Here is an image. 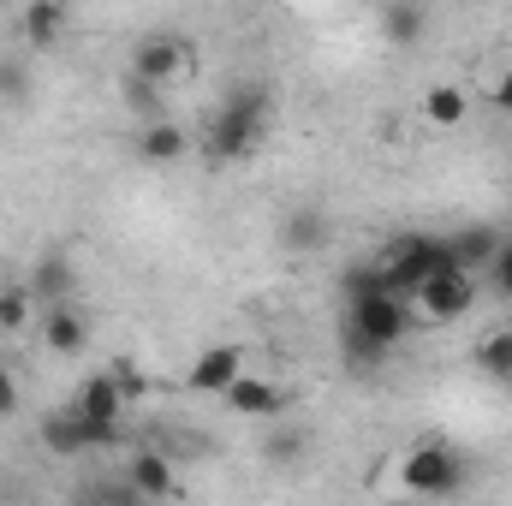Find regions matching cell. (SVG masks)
I'll list each match as a JSON object with an SVG mask.
<instances>
[{
    "mask_svg": "<svg viewBox=\"0 0 512 506\" xmlns=\"http://www.w3.org/2000/svg\"><path fill=\"white\" fill-rule=\"evenodd\" d=\"M30 322H36V292L18 286V280H6L0 286V334H24Z\"/></svg>",
    "mask_w": 512,
    "mask_h": 506,
    "instance_id": "d6986e66",
    "label": "cell"
},
{
    "mask_svg": "<svg viewBox=\"0 0 512 506\" xmlns=\"http://www.w3.org/2000/svg\"><path fill=\"white\" fill-rule=\"evenodd\" d=\"M72 405L84 411V417H108V423H120L126 417V387L114 381V370H102V376H84L78 381V393H72Z\"/></svg>",
    "mask_w": 512,
    "mask_h": 506,
    "instance_id": "4fadbf2b",
    "label": "cell"
},
{
    "mask_svg": "<svg viewBox=\"0 0 512 506\" xmlns=\"http://www.w3.org/2000/svg\"><path fill=\"white\" fill-rule=\"evenodd\" d=\"M126 102L149 120V114H161V84H149V78H137V72H126Z\"/></svg>",
    "mask_w": 512,
    "mask_h": 506,
    "instance_id": "603a6c76",
    "label": "cell"
},
{
    "mask_svg": "<svg viewBox=\"0 0 512 506\" xmlns=\"http://www.w3.org/2000/svg\"><path fill=\"white\" fill-rule=\"evenodd\" d=\"M131 149H137L143 167H173V161L191 149V131L179 126V120H167V114H149V120L137 126V143H131Z\"/></svg>",
    "mask_w": 512,
    "mask_h": 506,
    "instance_id": "30bf717a",
    "label": "cell"
},
{
    "mask_svg": "<svg viewBox=\"0 0 512 506\" xmlns=\"http://www.w3.org/2000/svg\"><path fill=\"white\" fill-rule=\"evenodd\" d=\"M399 489H405V495H429V501L459 495V489H465V453L447 447V441H423V447H411L405 465H399Z\"/></svg>",
    "mask_w": 512,
    "mask_h": 506,
    "instance_id": "277c9868",
    "label": "cell"
},
{
    "mask_svg": "<svg viewBox=\"0 0 512 506\" xmlns=\"http://www.w3.org/2000/svg\"><path fill=\"white\" fill-rule=\"evenodd\" d=\"M435 268H453V256H447V239H429V233H399L382 256L387 292H399V298H411Z\"/></svg>",
    "mask_w": 512,
    "mask_h": 506,
    "instance_id": "5b68a950",
    "label": "cell"
},
{
    "mask_svg": "<svg viewBox=\"0 0 512 506\" xmlns=\"http://www.w3.org/2000/svg\"><path fill=\"white\" fill-rule=\"evenodd\" d=\"M411 328H417L411 298H399V292H387V286H370V292L346 298V328H340V340H346V358H358V364L370 370V364H382Z\"/></svg>",
    "mask_w": 512,
    "mask_h": 506,
    "instance_id": "6da1fadb",
    "label": "cell"
},
{
    "mask_svg": "<svg viewBox=\"0 0 512 506\" xmlns=\"http://www.w3.org/2000/svg\"><path fill=\"white\" fill-rule=\"evenodd\" d=\"M42 346L54 352V358H78L84 346H90V316L72 304V298H60V304H42Z\"/></svg>",
    "mask_w": 512,
    "mask_h": 506,
    "instance_id": "ba28073f",
    "label": "cell"
},
{
    "mask_svg": "<svg viewBox=\"0 0 512 506\" xmlns=\"http://www.w3.org/2000/svg\"><path fill=\"white\" fill-rule=\"evenodd\" d=\"M131 72L167 90L173 78H185V42H179L173 30H155V36H143V42L131 48Z\"/></svg>",
    "mask_w": 512,
    "mask_h": 506,
    "instance_id": "52a82bcc",
    "label": "cell"
},
{
    "mask_svg": "<svg viewBox=\"0 0 512 506\" xmlns=\"http://www.w3.org/2000/svg\"><path fill=\"white\" fill-rule=\"evenodd\" d=\"M126 483L137 489V501H167V495H179L173 459H161V453H131L126 459Z\"/></svg>",
    "mask_w": 512,
    "mask_h": 506,
    "instance_id": "7c38bea8",
    "label": "cell"
},
{
    "mask_svg": "<svg viewBox=\"0 0 512 506\" xmlns=\"http://www.w3.org/2000/svg\"><path fill=\"white\" fill-rule=\"evenodd\" d=\"M268 114H274V96L262 84H239L227 90V102L215 108L209 137H203V155L209 161H251L268 137Z\"/></svg>",
    "mask_w": 512,
    "mask_h": 506,
    "instance_id": "7a4b0ae2",
    "label": "cell"
},
{
    "mask_svg": "<svg viewBox=\"0 0 512 506\" xmlns=\"http://www.w3.org/2000/svg\"><path fill=\"white\" fill-rule=\"evenodd\" d=\"M280 239H286V251H322L328 245V221L316 209H298V215H286Z\"/></svg>",
    "mask_w": 512,
    "mask_h": 506,
    "instance_id": "ffe728a7",
    "label": "cell"
},
{
    "mask_svg": "<svg viewBox=\"0 0 512 506\" xmlns=\"http://www.w3.org/2000/svg\"><path fill=\"white\" fill-rule=\"evenodd\" d=\"M382 36L399 42V48L423 42V6H417V0H387L382 6Z\"/></svg>",
    "mask_w": 512,
    "mask_h": 506,
    "instance_id": "e0dca14e",
    "label": "cell"
},
{
    "mask_svg": "<svg viewBox=\"0 0 512 506\" xmlns=\"http://www.w3.org/2000/svg\"><path fill=\"white\" fill-rule=\"evenodd\" d=\"M30 292H36V304H60V298H72L78 292V268H72V256H42L36 268H30Z\"/></svg>",
    "mask_w": 512,
    "mask_h": 506,
    "instance_id": "9a60e30c",
    "label": "cell"
},
{
    "mask_svg": "<svg viewBox=\"0 0 512 506\" xmlns=\"http://www.w3.org/2000/svg\"><path fill=\"white\" fill-rule=\"evenodd\" d=\"M477 370L495 381H512V334L507 328H495V334L477 340Z\"/></svg>",
    "mask_w": 512,
    "mask_h": 506,
    "instance_id": "44dd1931",
    "label": "cell"
},
{
    "mask_svg": "<svg viewBox=\"0 0 512 506\" xmlns=\"http://www.w3.org/2000/svg\"><path fill=\"white\" fill-rule=\"evenodd\" d=\"M483 286L501 298V304H512V233H501V245H495V256L483 262Z\"/></svg>",
    "mask_w": 512,
    "mask_h": 506,
    "instance_id": "7402d4cb",
    "label": "cell"
},
{
    "mask_svg": "<svg viewBox=\"0 0 512 506\" xmlns=\"http://www.w3.org/2000/svg\"><path fill=\"white\" fill-rule=\"evenodd\" d=\"M495 245H501L495 227H459V233H447V256H453V268H471V274H483V262L495 256Z\"/></svg>",
    "mask_w": 512,
    "mask_h": 506,
    "instance_id": "2e32d148",
    "label": "cell"
},
{
    "mask_svg": "<svg viewBox=\"0 0 512 506\" xmlns=\"http://www.w3.org/2000/svg\"><path fill=\"white\" fill-rule=\"evenodd\" d=\"M465 108H471V102H465V90H459V84H435V90L423 96V120H429V126H441V131L465 126Z\"/></svg>",
    "mask_w": 512,
    "mask_h": 506,
    "instance_id": "ac0fdd59",
    "label": "cell"
},
{
    "mask_svg": "<svg viewBox=\"0 0 512 506\" xmlns=\"http://www.w3.org/2000/svg\"><path fill=\"white\" fill-rule=\"evenodd\" d=\"M36 435H42V447H48L54 459L108 453V447H120V441H126V429H120V423H108V417H84L72 399H66L60 411H48V417L36 423Z\"/></svg>",
    "mask_w": 512,
    "mask_h": 506,
    "instance_id": "3957f363",
    "label": "cell"
},
{
    "mask_svg": "<svg viewBox=\"0 0 512 506\" xmlns=\"http://www.w3.org/2000/svg\"><path fill=\"white\" fill-rule=\"evenodd\" d=\"M489 102H495V114H512V72H501V78H495Z\"/></svg>",
    "mask_w": 512,
    "mask_h": 506,
    "instance_id": "4316f807",
    "label": "cell"
},
{
    "mask_svg": "<svg viewBox=\"0 0 512 506\" xmlns=\"http://www.w3.org/2000/svg\"><path fill=\"white\" fill-rule=\"evenodd\" d=\"M114 381L126 387V399H137V393H143V376H137V358H114Z\"/></svg>",
    "mask_w": 512,
    "mask_h": 506,
    "instance_id": "d4e9b609",
    "label": "cell"
},
{
    "mask_svg": "<svg viewBox=\"0 0 512 506\" xmlns=\"http://www.w3.org/2000/svg\"><path fill=\"white\" fill-rule=\"evenodd\" d=\"M60 30H66V0H24V12H18V36H24V48H54L60 42Z\"/></svg>",
    "mask_w": 512,
    "mask_h": 506,
    "instance_id": "5bb4252c",
    "label": "cell"
},
{
    "mask_svg": "<svg viewBox=\"0 0 512 506\" xmlns=\"http://www.w3.org/2000/svg\"><path fill=\"white\" fill-rule=\"evenodd\" d=\"M0 417H18V376L0 364Z\"/></svg>",
    "mask_w": 512,
    "mask_h": 506,
    "instance_id": "484cf974",
    "label": "cell"
},
{
    "mask_svg": "<svg viewBox=\"0 0 512 506\" xmlns=\"http://www.w3.org/2000/svg\"><path fill=\"white\" fill-rule=\"evenodd\" d=\"M239 376H245V346H203V352L191 358V370H185V387L221 399Z\"/></svg>",
    "mask_w": 512,
    "mask_h": 506,
    "instance_id": "9c48e42d",
    "label": "cell"
},
{
    "mask_svg": "<svg viewBox=\"0 0 512 506\" xmlns=\"http://www.w3.org/2000/svg\"><path fill=\"white\" fill-rule=\"evenodd\" d=\"M24 66H12V60H0V102H24Z\"/></svg>",
    "mask_w": 512,
    "mask_h": 506,
    "instance_id": "cb8c5ba5",
    "label": "cell"
},
{
    "mask_svg": "<svg viewBox=\"0 0 512 506\" xmlns=\"http://www.w3.org/2000/svg\"><path fill=\"white\" fill-rule=\"evenodd\" d=\"M221 399H227V411H233V417H256V423H262V417H280V405H286V393H280L274 381L251 376V370L233 381Z\"/></svg>",
    "mask_w": 512,
    "mask_h": 506,
    "instance_id": "8fae6325",
    "label": "cell"
},
{
    "mask_svg": "<svg viewBox=\"0 0 512 506\" xmlns=\"http://www.w3.org/2000/svg\"><path fill=\"white\" fill-rule=\"evenodd\" d=\"M471 304H477V274L471 268H435L411 292L417 322H459V316H471Z\"/></svg>",
    "mask_w": 512,
    "mask_h": 506,
    "instance_id": "8992f818",
    "label": "cell"
}]
</instances>
